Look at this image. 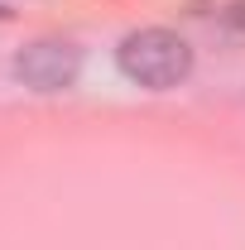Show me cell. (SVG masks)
<instances>
[{
	"label": "cell",
	"mask_w": 245,
	"mask_h": 250,
	"mask_svg": "<svg viewBox=\"0 0 245 250\" xmlns=\"http://www.w3.org/2000/svg\"><path fill=\"white\" fill-rule=\"evenodd\" d=\"M192 43L178 29H163V24H144V29H130L116 43V67H121L125 82L144 87V92H173L192 77Z\"/></svg>",
	"instance_id": "cell-1"
},
{
	"label": "cell",
	"mask_w": 245,
	"mask_h": 250,
	"mask_svg": "<svg viewBox=\"0 0 245 250\" xmlns=\"http://www.w3.org/2000/svg\"><path fill=\"white\" fill-rule=\"evenodd\" d=\"M0 20H5V5H0Z\"/></svg>",
	"instance_id": "cell-4"
},
{
	"label": "cell",
	"mask_w": 245,
	"mask_h": 250,
	"mask_svg": "<svg viewBox=\"0 0 245 250\" xmlns=\"http://www.w3.org/2000/svg\"><path fill=\"white\" fill-rule=\"evenodd\" d=\"M221 20H226L231 34H245V0H231V5L221 10Z\"/></svg>",
	"instance_id": "cell-3"
},
{
	"label": "cell",
	"mask_w": 245,
	"mask_h": 250,
	"mask_svg": "<svg viewBox=\"0 0 245 250\" xmlns=\"http://www.w3.org/2000/svg\"><path fill=\"white\" fill-rule=\"evenodd\" d=\"M15 77H20V87L39 96L67 92L82 77V48L72 39H34L15 53Z\"/></svg>",
	"instance_id": "cell-2"
}]
</instances>
